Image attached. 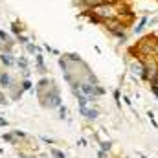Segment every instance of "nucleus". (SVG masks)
<instances>
[{
    "label": "nucleus",
    "instance_id": "obj_1",
    "mask_svg": "<svg viewBox=\"0 0 158 158\" xmlns=\"http://www.w3.org/2000/svg\"><path fill=\"white\" fill-rule=\"evenodd\" d=\"M147 26H149V17H147V15H143V17L140 19V22L134 26L132 33H134V35H140V33H143V30H145Z\"/></svg>",
    "mask_w": 158,
    "mask_h": 158
},
{
    "label": "nucleus",
    "instance_id": "obj_2",
    "mask_svg": "<svg viewBox=\"0 0 158 158\" xmlns=\"http://www.w3.org/2000/svg\"><path fill=\"white\" fill-rule=\"evenodd\" d=\"M158 55V37H155V57Z\"/></svg>",
    "mask_w": 158,
    "mask_h": 158
}]
</instances>
